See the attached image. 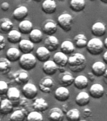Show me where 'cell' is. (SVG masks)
<instances>
[{"instance_id": "obj_48", "label": "cell", "mask_w": 107, "mask_h": 121, "mask_svg": "<svg viewBox=\"0 0 107 121\" xmlns=\"http://www.w3.org/2000/svg\"><path fill=\"white\" fill-rule=\"evenodd\" d=\"M102 3H103L107 4V0H100Z\"/></svg>"}, {"instance_id": "obj_22", "label": "cell", "mask_w": 107, "mask_h": 121, "mask_svg": "<svg viewBox=\"0 0 107 121\" xmlns=\"http://www.w3.org/2000/svg\"><path fill=\"white\" fill-rule=\"evenodd\" d=\"M105 25L103 23L98 22L94 23L91 26V32L93 35L96 37H102L105 35L106 32Z\"/></svg>"}, {"instance_id": "obj_6", "label": "cell", "mask_w": 107, "mask_h": 121, "mask_svg": "<svg viewBox=\"0 0 107 121\" xmlns=\"http://www.w3.org/2000/svg\"><path fill=\"white\" fill-rule=\"evenodd\" d=\"M7 98L11 101L14 107H17L20 104V91L18 89L15 87L9 88L6 93Z\"/></svg>"}, {"instance_id": "obj_31", "label": "cell", "mask_w": 107, "mask_h": 121, "mask_svg": "<svg viewBox=\"0 0 107 121\" xmlns=\"http://www.w3.org/2000/svg\"><path fill=\"white\" fill-rule=\"evenodd\" d=\"M86 7L85 0H71L70 2V8L74 12H81Z\"/></svg>"}, {"instance_id": "obj_49", "label": "cell", "mask_w": 107, "mask_h": 121, "mask_svg": "<svg viewBox=\"0 0 107 121\" xmlns=\"http://www.w3.org/2000/svg\"><path fill=\"white\" fill-rule=\"evenodd\" d=\"M1 101H2L1 98V96H0V105H1Z\"/></svg>"}, {"instance_id": "obj_8", "label": "cell", "mask_w": 107, "mask_h": 121, "mask_svg": "<svg viewBox=\"0 0 107 121\" xmlns=\"http://www.w3.org/2000/svg\"><path fill=\"white\" fill-rule=\"evenodd\" d=\"M69 90L66 86H60L54 92L55 98L59 102H66L69 98Z\"/></svg>"}, {"instance_id": "obj_45", "label": "cell", "mask_w": 107, "mask_h": 121, "mask_svg": "<svg viewBox=\"0 0 107 121\" xmlns=\"http://www.w3.org/2000/svg\"><path fill=\"white\" fill-rule=\"evenodd\" d=\"M6 47V43H0V51H3Z\"/></svg>"}, {"instance_id": "obj_1", "label": "cell", "mask_w": 107, "mask_h": 121, "mask_svg": "<svg viewBox=\"0 0 107 121\" xmlns=\"http://www.w3.org/2000/svg\"><path fill=\"white\" fill-rule=\"evenodd\" d=\"M86 59L81 53H75L71 55L68 59L69 68L72 71H82L86 67Z\"/></svg>"}, {"instance_id": "obj_46", "label": "cell", "mask_w": 107, "mask_h": 121, "mask_svg": "<svg viewBox=\"0 0 107 121\" xmlns=\"http://www.w3.org/2000/svg\"><path fill=\"white\" fill-rule=\"evenodd\" d=\"M103 43H104V46H105L106 49H107V37L105 39Z\"/></svg>"}, {"instance_id": "obj_16", "label": "cell", "mask_w": 107, "mask_h": 121, "mask_svg": "<svg viewBox=\"0 0 107 121\" xmlns=\"http://www.w3.org/2000/svg\"><path fill=\"white\" fill-rule=\"evenodd\" d=\"M18 47L23 54L31 53L34 49V43L30 39H21L18 43Z\"/></svg>"}, {"instance_id": "obj_10", "label": "cell", "mask_w": 107, "mask_h": 121, "mask_svg": "<svg viewBox=\"0 0 107 121\" xmlns=\"http://www.w3.org/2000/svg\"><path fill=\"white\" fill-rule=\"evenodd\" d=\"M54 86V81L51 78L47 76L40 81L39 86L41 91L45 93H49Z\"/></svg>"}, {"instance_id": "obj_5", "label": "cell", "mask_w": 107, "mask_h": 121, "mask_svg": "<svg viewBox=\"0 0 107 121\" xmlns=\"http://www.w3.org/2000/svg\"><path fill=\"white\" fill-rule=\"evenodd\" d=\"M22 93L25 98L28 100H32L37 95L38 89L34 84L27 83L23 85Z\"/></svg>"}, {"instance_id": "obj_2", "label": "cell", "mask_w": 107, "mask_h": 121, "mask_svg": "<svg viewBox=\"0 0 107 121\" xmlns=\"http://www.w3.org/2000/svg\"><path fill=\"white\" fill-rule=\"evenodd\" d=\"M37 57L31 53L23 54L19 59V66L26 71L33 69L37 65Z\"/></svg>"}, {"instance_id": "obj_47", "label": "cell", "mask_w": 107, "mask_h": 121, "mask_svg": "<svg viewBox=\"0 0 107 121\" xmlns=\"http://www.w3.org/2000/svg\"><path fill=\"white\" fill-rule=\"evenodd\" d=\"M104 77L105 78H107V69H106L105 70V73H104Z\"/></svg>"}, {"instance_id": "obj_9", "label": "cell", "mask_w": 107, "mask_h": 121, "mask_svg": "<svg viewBox=\"0 0 107 121\" xmlns=\"http://www.w3.org/2000/svg\"><path fill=\"white\" fill-rule=\"evenodd\" d=\"M14 81L17 84L19 85H24L28 83L29 81V75L25 70L18 71L13 75Z\"/></svg>"}, {"instance_id": "obj_39", "label": "cell", "mask_w": 107, "mask_h": 121, "mask_svg": "<svg viewBox=\"0 0 107 121\" xmlns=\"http://www.w3.org/2000/svg\"><path fill=\"white\" fill-rule=\"evenodd\" d=\"M8 85L4 81H0V96L6 95L8 90Z\"/></svg>"}, {"instance_id": "obj_19", "label": "cell", "mask_w": 107, "mask_h": 121, "mask_svg": "<svg viewBox=\"0 0 107 121\" xmlns=\"http://www.w3.org/2000/svg\"><path fill=\"white\" fill-rule=\"evenodd\" d=\"M32 107L34 110H37L40 112H43L48 109L49 104L44 98H39L34 100L32 104Z\"/></svg>"}, {"instance_id": "obj_41", "label": "cell", "mask_w": 107, "mask_h": 121, "mask_svg": "<svg viewBox=\"0 0 107 121\" xmlns=\"http://www.w3.org/2000/svg\"><path fill=\"white\" fill-rule=\"evenodd\" d=\"M91 113H92L91 110L90 108H85V109L83 110V114L85 115V117H90V116L91 115Z\"/></svg>"}, {"instance_id": "obj_28", "label": "cell", "mask_w": 107, "mask_h": 121, "mask_svg": "<svg viewBox=\"0 0 107 121\" xmlns=\"http://www.w3.org/2000/svg\"><path fill=\"white\" fill-rule=\"evenodd\" d=\"M88 40L86 36L83 34H79L74 37V45L79 49H83L86 47Z\"/></svg>"}, {"instance_id": "obj_20", "label": "cell", "mask_w": 107, "mask_h": 121, "mask_svg": "<svg viewBox=\"0 0 107 121\" xmlns=\"http://www.w3.org/2000/svg\"><path fill=\"white\" fill-rule=\"evenodd\" d=\"M14 24L9 18H3L0 19V32L4 34H8L13 29Z\"/></svg>"}, {"instance_id": "obj_18", "label": "cell", "mask_w": 107, "mask_h": 121, "mask_svg": "<svg viewBox=\"0 0 107 121\" xmlns=\"http://www.w3.org/2000/svg\"><path fill=\"white\" fill-rule=\"evenodd\" d=\"M21 57V51L16 47H10L6 53V57L11 62H15L19 60Z\"/></svg>"}, {"instance_id": "obj_32", "label": "cell", "mask_w": 107, "mask_h": 121, "mask_svg": "<svg viewBox=\"0 0 107 121\" xmlns=\"http://www.w3.org/2000/svg\"><path fill=\"white\" fill-rule=\"evenodd\" d=\"M57 30V25L52 21H49L45 23L43 26V32L47 35H52L56 34Z\"/></svg>"}, {"instance_id": "obj_35", "label": "cell", "mask_w": 107, "mask_h": 121, "mask_svg": "<svg viewBox=\"0 0 107 121\" xmlns=\"http://www.w3.org/2000/svg\"><path fill=\"white\" fill-rule=\"evenodd\" d=\"M11 69V62L6 58H0V73L6 74L9 73Z\"/></svg>"}, {"instance_id": "obj_4", "label": "cell", "mask_w": 107, "mask_h": 121, "mask_svg": "<svg viewBox=\"0 0 107 121\" xmlns=\"http://www.w3.org/2000/svg\"><path fill=\"white\" fill-rule=\"evenodd\" d=\"M73 18L69 13H62L57 18V23L60 28L66 32L69 31L72 28Z\"/></svg>"}, {"instance_id": "obj_34", "label": "cell", "mask_w": 107, "mask_h": 121, "mask_svg": "<svg viewBox=\"0 0 107 121\" xmlns=\"http://www.w3.org/2000/svg\"><path fill=\"white\" fill-rule=\"evenodd\" d=\"M28 114H26V110L25 109L17 110L11 114L9 119L11 121H24Z\"/></svg>"}, {"instance_id": "obj_36", "label": "cell", "mask_w": 107, "mask_h": 121, "mask_svg": "<svg viewBox=\"0 0 107 121\" xmlns=\"http://www.w3.org/2000/svg\"><path fill=\"white\" fill-rule=\"evenodd\" d=\"M66 117L69 121H79L80 119V112L77 108H72L67 112Z\"/></svg>"}, {"instance_id": "obj_25", "label": "cell", "mask_w": 107, "mask_h": 121, "mask_svg": "<svg viewBox=\"0 0 107 121\" xmlns=\"http://www.w3.org/2000/svg\"><path fill=\"white\" fill-rule=\"evenodd\" d=\"M89 83L88 78L85 75H79L74 78V85L79 90H83L87 88Z\"/></svg>"}, {"instance_id": "obj_14", "label": "cell", "mask_w": 107, "mask_h": 121, "mask_svg": "<svg viewBox=\"0 0 107 121\" xmlns=\"http://www.w3.org/2000/svg\"><path fill=\"white\" fill-rule=\"evenodd\" d=\"M36 57L40 62H44L49 59L51 57V51L45 46L39 47L35 52Z\"/></svg>"}, {"instance_id": "obj_33", "label": "cell", "mask_w": 107, "mask_h": 121, "mask_svg": "<svg viewBox=\"0 0 107 121\" xmlns=\"http://www.w3.org/2000/svg\"><path fill=\"white\" fill-rule=\"evenodd\" d=\"M74 43L69 40H64L60 45V50L66 54H71L73 52L75 49Z\"/></svg>"}, {"instance_id": "obj_37", "label": "cell", "mask_w": 107, "mask_h": 121, "mask_svg": "<svg viewBox=\"0 0 107 121\" xmlns=\"http://www.w3.org/2000/svg\"><path fill=\"white\" fill-rule=\"evenodd\" d=\"M26 120L28 121H42L43 120L42 112L34 110L28 113L26 116Z\"/></svg>"}, {"instance_id": "obj_42", "label": "cell", "mask_w": 107, "mask_h": 121, "mask_svg": "<svg viewBox=\"0 0 107 121\" xmlns=\"http://www.w3.org/2000/svg\"><path fill=\"white\" fill-rule=\"evenodd\" d=\"M0 43H6V40L5 38L3 35H2L0 34Z\"/></svg>"}, {"instance_id": "obj_17", "label": "cell", "mask_w": 107, "mask_h": 121, "mask_svg": "<svg viewBox=\"0 0 107 121\" xmlns=\"http://www.w3.org/2000/svg\"><path fill=\"white\" fill-rule=\"evenodd\" d=\"M59 42L58 39L53 35H48V37H46L44 41L45 47H47L51 52H53L57 50L59 47Z\"/></svg>"}, {"instance_id": "obj_24", "label": "cell", "mask_w": 107, "mask_h": 121, "mask_svg": "<svg viewBox=\"0 0 107 121\" xmlns=\"http://www.w3.org/2000/svg\"><path fill=\"white\" fill-rule=\"evenodd\" d=\"M90 95L85 91L79 93L76 97V103L79 107H84L89 104L90 101Z\"/></svg>"}, {"instance_id": "obj_12", "label": "cell", "mask_w": 107, "mask_h": 121, "mask_svg": "<svg viewBox=\"0 0 107 121\" xmlns=\"http://www.w3.org/2000/svg\"><path fill=\"white\" fill-rule=\"evenodd\" d=\"M28 15V8L25 6H20L17 8L13 12V17L18 22L24 20Z\"/></svg>"}, {"instance_id": "obj_13", "label": "cell", "mask_w": 107, "mask_h": 121, "mask_svg": "<svg viewBox=\"0 0 107 121\" xmlns=\"http://www.w3.org/2000/svg\"><path fill=\"white\" fill-rule=\"evenodd\" d=\"M68 59L67 54L62 51L57 52L55 53L53 57V60L56 63V64L59 68H64L68 64Z\"/></svg>"}, {"instance_id": "obj_44", "label": "cell", "mask_w": 107, "mask_h": 121, "mask_svg": "<svg viewBox=\"0 0 107 121\" xmlns=\"http://www.w3.org/2000/svg\"><path fill=\"white\" fill-rule=\"evenodd\" d=\"M89 77L90 78V80H91V81H93V80L94 79V76H96L94 75V74L93 73H88Z\"/></svg>"}, {"instance_id": "obj_3", "label": "cell", "mask_w": 107, "mask_h": 121, "mask_svg": "<svg viewBox=\"0 0 107 121\" xmlns=\"http://www.w3.org/2000/svg\"><path fill=\"white\" fill-rule=\"evenodd\" d=\"M104 43L99 39L95 37L89 40L86 45L87 51L93 56H98L103 51Z\"/></svg>"}, {"instance_id": "obj_30", "label": "cell", "mask_w": 107, "mask_h": 121, "mask_svg": "<svg viewBox=\"0 0 107 121\" xmlns=\"http://www.w3.org/2000/svg\"><path fill=\"white\" fill-rule=\"evenodd\" d=\"M28 35H29V39L34 43H39L42 41L43 33L39 29L34 28Z\"/></svg>"}, {"instance_id": "obj_11", "label": "cell", "mask_w": 107, "mask_h": 121, "mask_svg": "<svg viewBox=\"0 0 107 121\" xmlns=\"http://www.w3.org/2000/svg\"><path fill=\"white\" fill-rule=\"evenodd\" d=\"M104 93H105V89L100 83H94L92 85L89 90V93L90 96L96 99L102 98L103 96Z\"/></svg>"}, {"instance_id": "obj_29", "label": "cell", "mask_w": 107, "mask_h": 121, "mask_svg": "<svg viewBox=\"0 0 107 121\" xmlns=\"http://www.w3.org/2000/svg\"><path fill=\"white\" fill-rule=\"evenodd\" d=\"M7 40L9 43H18L21 40V33L19 30H12L8 34Z\"/></svg>"}, {"instance_id": "obj_23", "label": "cell", "mask_w": 107, "mask_h": 121, "mask_svg": "<svg viewBox=\"0 0 107 121\" xmlns=\"http://www.w3.org/2000/svg\"><path fill=\"white\" fill-rule=\"evenodd\" d=\"M106 69L107 68L105 64L102 61H96L94 62L91 66L92 73L98 77L104 75Z\"/></svg>"}, {"instance_id": "obj_43", "label": "cell", "mask_w": 107, "mask_h": 121, "mask_svg": "<svg viewBox=\"0 0 107 121\" xmlns=\"http://www.w3.org/2000/svg\"><path fill=\"white\" fill-rule=\"evenodd\" d=\"M103 60H104V62H105V63H106V64H107V51L103 54Z\"/></svg>"}, {"instance_id": "obj_21", "label": "cell", "mask_w": 107, "mask_h": 121, "mask_svg": "<svg viewBox=\"0 0 107 121\" xmlns=\"http://www.w3.org/2000/svg\"><path fill=\"white\" fill-rule=\"evenodd\" d=\"M13 107V103L8 98L2 100L0 105V113L2 115H8L12 113Z\"/></svg>"}, {"instance_id": "obj_26", "label": "cell", "mask_w": 107, "mask_h": 121, "mask_svg": "<svg viewBox=\"0 0 107 121\" xmlns=\"http://www.w3.org/2000/svg\"><path fill=\"white\" fill-rule=\"evenodd\" d=\"M33 30V23L30 20H24L21 21L18 25V30L21 34L27 35Z\"/></svg>"}, {"instance_id": "obj_52", "label": "cell", "mask_w": 107, "mask_h": 121, "mask_svg": "<svg viewBox=\"0 0 107 121\" xmlns=\"http://www.w3.org/2000/svg\"><path fill=\"white\" fill-rule=\"evenodd\" d=\"M0 121H1V119H0Z\"/></svg>"}, {"instance_id": "obj_15", "label": "cell", "mask_w": 107, "mask_h": 121, "mask_svg": "<svg viewBox=\"0 0 107 121\" xmlns=\"http://www.w3.org/2000/svg\"><path fill=\"white\" fill-rule=\"evenodd\" d=\"M56 9L57 4L54 0H45L42 4V10L45 14H53Z\"/></svg>"}, {"instance_id": "obj_38", "label": "cell", "mask_w": 107, "mask_h": 121, "mask_svg": "<svg viewBox=\"0 0 107 121\" xmlns=\"http://www.w3.org/2000/svg\"><path fill=\"white\" fill-rule=\"evenodd\" d=\"M61 84L64 86H69L72 84H74V78L72 74L68 73H65L64 75H62L61 79Z\"/></svg>"}, {"instance_id": "obj_51", "label": "cell", "mask_w": 107, "mask_h": 121, "mask_svg": "<svg viewBox=\"0 0 107 121\" xmlns=\"http://www.w3.org/2000/svg\"><path fill=\"white\" fill-rule=\"evenodd\" d=\"M90 1H94V0H90Z\"/></svg>"}, {"instance_id": "obj_7", "label": "cell", "mask_w": 107, "mask_h": 121, "mask_svg": "<svg viewBox=\"0 0 107 121\" xmlns=\"http://www.w3.org/2000/svg\"><path fill=\"white\" fill-rule=\"evenodd\" d=\"M59 69L58 66L54 60H48L43 62L42 70L44 73L47 76H52L56 73Z\"/></svg>"}, {"instance_id": "obj_27", "label": "cell", "mask_w": 107, "mask_h": 121, "mask_svg": "<svg viewBox=\"0 0 107 121\" xmlns=\"http://www.w3.org/2000/svg\"><path fill=\"white\" fill-rule=\"evenodd\" d=\"M64 118V112L58 107L52 108L49 113V119L52 121H62Z\"/></svg>"}, {"instance_id": "obj_53", "label": "cell", "mask_w": 107, "mask_h": 121, "mask_svg": "<svg viewBox=\"0 0 107 121\" xmlns=\"http://www.w3.org/2000/svg\"></svg>"}, {"instance_id": "obj_40", "label": "cell", "mask_w": 107, "mask_h": 121, "mask_svg": "<svg viewBox=\"0 0 107 121\" xmlns=\"http://www.w3.org/2000/svg\"><path fill=\"white\" fill-rule=\"evenodd\" d=\"M1 9L3 11H6L9 9V4L8 2H3L1 4Z\"/></svg>"}, {"instance_id": "obj_50", "label": "cell", "mask_w": 107, "mask_h": 121, "mask_svg": "<svg viewBox=\"0 0 107 121\" xmlns=\"http://www.w3.org/2000/svg\"><path fill=\"white\" fill-rule=\"evenodd\" d=\"M59 1H64V0H59Z\"/></svg>"}]
</instances>
